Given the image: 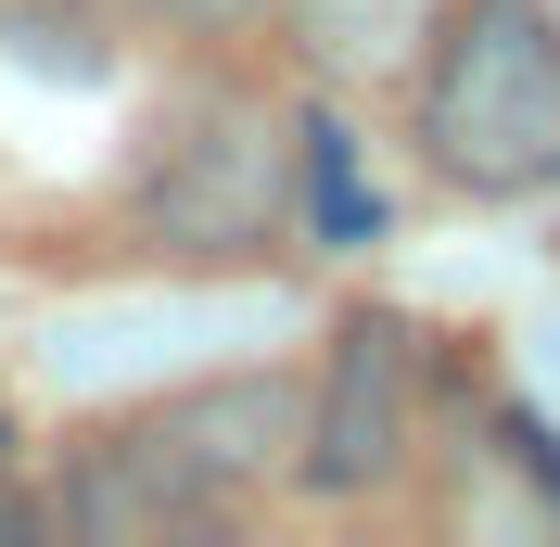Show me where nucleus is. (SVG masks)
I'll return each instance as SVG.
<instances>
[{
  "label": "nucleus",
  "instance_id": "f03ea898",
  "mask_svg": "<svg viewBox=\"0 0 560 547\" xmlns=\"http://www.w3.org/2000/svg\"><path fill=\"white\" fill-rule=\"evenodd\" d=\"M420 153L446 191H485V205L560 191V13L548 0H458L433 26Z\"/></svg>",
  "mask_w": 560,
  "mask_h": 547
},
{
  "label": "nucleus",
  "instance_id": "39448f33",
  "mask_svg": "<svg viewBox=\"0 0 560 547\" xmlns=\"http://www.w3.org/2000/svg\"><path fill=\"white\" fill-rule=\"evenodd\" d=\"M293 153H306V217H318L331 242H370V230H383V205L357 191V140L331 128V115H306V128H293Z\"/></svg>",
  "mask_w": 560,
  "mask_h": 547
},
{
  "label": "nucleus",
  "instance_id": "0eeeda50",
  "mask_svg": "<svg viewBox=\"0 0 560 547\" xmlns=\"http://www.w3.org/2000/svg\"><path fill=\"white\" fill-rule=\"evenodd\" d=\"M115 13H153V26H178V38H217V26H243L255 0H115Z\"/></svg>",
  "mask_w": 560,
  "mask_h": 547
},
{
  "label": "nucleus",
  "instance_id": "f257e3e1",
  "mask_svg": "<svg viewBox=\"0 0 560 547\" xmlns=\"http://www.w3.org/2000/svg\"><path fill=\"white\" fill-rule=\"evenodd\" d=\"M293 382H191L166 408L115 420L90 458L65 472V522L77 535H191V522H230L255 484L280 472V445H293Z\"/></svg>",
  "mask_w": 560,
  "mask_h": 547
},
{
  "label": "nucleus",
  "instance_id": "20e7f679",
  "mask_svg": "<svg viewBox=\"0 0 560 547\" xmlns=\"http://www.w3.org/2000/svg\"><path fill=\"white\" fill-rule=\"evenodd\" d=\"M395 458H408V318L357 306L306 420H293V484L306 497H370V484H395Z\"/></svg>",
  "mask_w": 560,
  "mask_h": 547
},
{
  "label": "nucleus",
  "instance_id": "7ed1b4c3",
  "mask_svg": "<svg viewBox=\"0 0 560 547\" xmlns=\"http://www.w3.org/2000/svg\"><path fill=\"white\" fill-rule=\"evenodd\" d=\"M128 230L153 255H191V268H243L268 255L280 230V140L243 90H178L153 128H140V166H128Z\"/></svg>",
  "mask_w": 560,
  "mask_h": 547
},
{
  "label": "nucleus",
  "instance_id": "423d86ee",
  "mask_svg": "<svg viewBox=\"0 0 560 547\" xmlns=\"http://www.w3.org/2000/svg\"><path fill=\"white\" fill-rule=\"evenodd\" d=\"M293 13L318 26V51H331V65H395V51H408V26H420V0H293Z\"/></svg>",
  "mask_w": 560,
  "mask_h": 547
}]
</instances>
